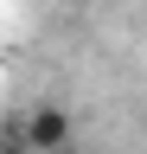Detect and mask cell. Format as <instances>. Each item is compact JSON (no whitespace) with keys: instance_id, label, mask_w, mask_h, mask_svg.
I'll return each mask as SVG.
<instances>
[{"instance_id":"cell-1","label":"cell","mask_w":147,"mask_h":154,"mask_svg":"<svg viewBox=\"0 0 147 154\" xmlns=\"http://www.w3.org/2000/svg\"><path fill=\"white\" fill-rule=\"evenodd\" d=\"M19 128H26V148H32V154H77V148H70L77 122H70L64 103H39V109H26Z\"/></svg>"}]
</instances>
